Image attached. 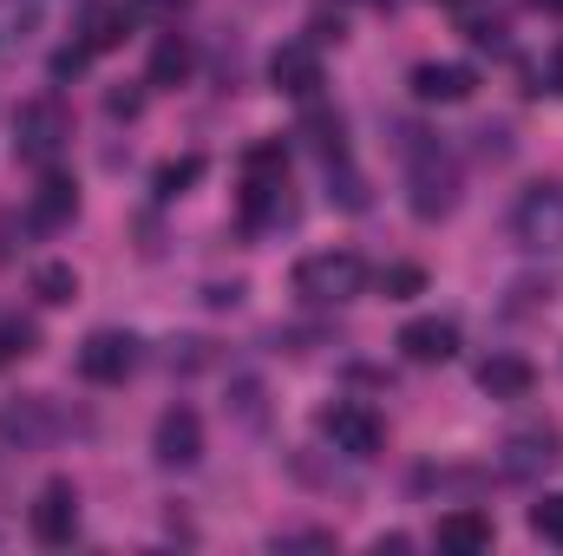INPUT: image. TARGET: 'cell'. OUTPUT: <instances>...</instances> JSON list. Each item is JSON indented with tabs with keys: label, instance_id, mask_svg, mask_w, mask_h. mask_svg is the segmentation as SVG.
Returning a JSON list of instances; mask_svg holds the SVG:
<instances>
[{
	"label": "cell",
	"instance_id": "obj_1",
	"mask_svg": "<svg viewBox=\"0 0 563 556\" xmlns=\"http://www.w3.org/2000/svg\"><path fill=\"white\" fill-rule=\"evenodd\" d=\"M407 203L420 223H439L459 210V164L439 138H420V132H407Z\"/></svg>",
	"mask_w": 563,
	"mask_h": 556
},
{
	"label": "cell",
	"instance_id": "obj_2",
	"mask_svg": "<svg viewBox=\"0 0 563 556\" xmlns=\"http://www.w3.org/2000/svg\"><path fill=\"white\" fill-rule=\"evenodd\" d=\"M276 216H288V144L263 138L243 151V223L263 230Z\"/></svg>",
	"mask_w": 563,
	"mask_h": 556
},
{
	"label": "cell",
	"instance_id": "obj_3",
	"mask_svg": "<svg viewBox=\"0 0 563 556\" xmlns=\"http://www.w3.org/2000/svg\"><path fill=\"white\" fill-rule=\"evenodd\" d=\"M66 144H73V112H66L53 92L26 99V105L13 112V157H20V164H33V170H53Z\"/></svg>",
	"mask_w": 563,
	"mask_h": 556
},
{
	"label": "cell",
	"instance_id": "obj_4",
	"mask_svg": "<svg viewBox=\"0 0 563 556\" xmlns=\"http://www.w3.org/2000/svg\"><path fill=\"white\" fill-rule=\"evenodd\" d=\"M361 288H367V263L354 249H314V256L295 263V294L314 301V308H341Z\"/></svg>",
	"mask_w": 563,
	"mask_h": 556
},
{
	"label": "cell",
	"instance_id": "obj_5",
	"mask_svg": "<svg viewBox=\"0 0 563 556\" xmlns=\"http://www.w3.org/2000/svg\"><path fill=\"white\" fill-rule=\"evenodd\" d=\"M511 236L538 256H558L563 249V184H531L518 203H511Z\"/></svg>",
	"mask_w": 563,
	"mask_h": 556
},
{
	"label": "cell",
	"instance_id": "obj_6",
	"mask_svg": "<svg viewBox=\"0 0 563 556\" xmlns=\"http://www.w3.org/2000/svg\"><path fill=\"white\" fill-rule=\"evenodd\" d=\"M314 432H321L334 452H347V458H374L380 438H387L380 413L361 407V400H334V407H321V413H314Z\"/></svg>",
	"mask_w": 563,
	"mask_h": 556
},
{
	"label": "cell",
	"instance_id": "obj_7",
	"mask_svg": "<svg viewBox=\"0 0 563 556\" xmlns=\"http://www.w3.org/2000/svg\"><path fill=\"white\" fill-rule=\"evenodd\" d=\"M26 524H33V544L66 551L79 537V491H73V478H46L40 498H33V511H26Z\"/></svg>",
	"mask_w": 563,
	"mask_h": 556
},
{
	"label": "cell",
	"instance_id": "obj_8",
	"mask_svg": "<svg viewBox=\"0 0 563 556\" xmlns=\"http://www.w3.org/2000/svg\"><path fill=\"white\" fill-rule=\"evenodd\" d=\"M59 425H66V419L53 413V400H46V393L0 400V445H13V452H40V445H53V438H59Z\"/></svg>",
	"mask_w": 563,
	"mask_h": 556
},
{
	"label": "cell",
	"instance_id": "obj_9",
	"mask_svg": "<svg viewBox=\"0 0 563 556\" xmlns=\"http://www.w3.org/2000/svg\"><path fill=\"white\" fill-rule=\"evenodd\" d=\"M132 367H139V334H125V327H99V334L79 341V380H92V387H119Z\"/></svg>",
	"mask_w": 563,
	"mask_h": 556
},
{
	"label": "cell",
	"instance_id": "obj_10",
	"mask_svg": "<svg viewBox=\"0 0 563 556\" xmlns=\"http://www.w3.org/2000/svg\"><path fill=\"white\" fill-rule=\"evenodd\" d=\"M151 452H157V465L190 471L203 458V419L190 413V407H164L157 413V432H151Z\"/></svg>",
	"mask_w": 563,
	"mask_h": 556
},
{
	"label": "cell",
	"instance_id": "obj_11",
	"mask_svg": "<svg viewBox=\"0 0 563 556\" xmlns=\"http://www.w3.org/2000/svg\"><path fill=\"white\" fill-rule=\"evenodd\" d=\"M558 465V425H518L498 445V471L505 478H544Z\"/></svg>",
	"mask_w": 563,
	"mask_h": 556
},
{
	"label": "cell",
	"instance_id": "obj_12",
	"mask_svg": "<svg viewBox=\"0 0 563 556\" xmlns=\"http://www.w3.org/2000/svg\"><path fill=\"white\" fill-rule=\"evenodd\" d=\"M269 86L288 92V99H314L321 92V53L308 40H282L269 53Z\"/></svg>",
	"mask_w": 563,
	"mask_h": 556
},
{
	"label": "cell",
	"instance_id": "obj_13",
	"mask_svg": "<svg viewBox=\"0 0 563 556\" xmlns=\"http://www.w3.org/2000/svg\"><path fill=\"white\" fill-rule=\"evenodd\" d=\"M472 92H478V73L459 66V59H426V66H413V99L420 105H465Z\"/></svg>",
	"mask_w": 563,
	"mask_h": 556
},
{
	"label": "cell",
	"instance_id": "obj_14",
	"mask_svg": "<svg viewBox=\"0 0 563 556\" xmlns=\"http://www.w3.org/2000/svg\"><path fill=\"white\" fill-rule=\"evenodd\" d=\"M73 216H79V184L59 177V170H46L40 190L26 197V230H66Z\"/></svg>",
	"mask_w": 563,
	"mask_h": 556
},
{
	"label": "cell",
	"instance_id": "obj_15",
	"mask_svg": "<svg viewBox=\"0 0 563 556\" xmlns=\"http://www.w3.org/2000/svg\"><path fill=\"white\" fill-rule=\"evenodd\" d=\"M400 354H407L413 367H445V360L459 354V327L439 321V314H420V321L400 327Z\"/></svg>",
	"mask_w": 563,
	"mask_h": 556
},
{
	"label": "cell",
	"instance_id": "obj_16",
	"mask_svg": "<svg viewBox=\"0 0 563 556\" xmlns=\"http://www.w3.org/2000/svg\"><path fill=\"white\" fill-rule=\"evenodd\" d=\"M492 518L485 511H472V504H459V511H445L439 518V531H432V544L445 556H478V551H492Z\"/></svg>",
	"mask_w": 563,
	"mask_h": 556
},
{
	"label": "cell",
	"instance_id": "obj_17",
	"mask_svg": "<svg viewBox=\"0 0 563 556\" xmlns=\"http://www.w3.org/2000/svg\"><path fill=\"white\" fill-rule=\"evenodd\" d=\"M125 33H132V13L119 0H92L79 13V46L86 53H112V46H125Z\"/></svg>",
	"mask_w": 563,
	"mask_h": 556
},
{
	"label": "cell",
	"instance_id": "obj_18",
	"mask_svg": "<svg viewBox=\"0 0 563 556\" xmlns=\"http://www.w3.org/2000/svg\"><path fill=\"white\" fill-rule=\"evenodd\" d=\"M478 387H485L492 400H525V393L538 387V367H531L525 354H492V360H478Z\"/></svg>",
	"mask_w": 563,
	"mask_h": 556
},
{
	"label": "cell",
	"instance_id": "obj_19",
	"mask_svg": "<svg viewBox=\"0 0 563 556\" xmlns=\"http://www.w3.org/2000/svg\"><path fill=\"white\" fill-rule=\"evenodd\" d=\"M308 112H301V138L314 144V157L321 164H334V157H347V144H341V112H328L321 99H301Z\"/></svg>",
	"mask_w": 563,
	"mask_h": 556
},
{
	"label": "cell",
	"instance_id": "obj_20",
	"mask_svg": "<svg viewBox=\"0 0 563 556\" xmlns=\"http://www.w3.org/2000/svg\"><path fill=\"white\" fill-rule=\"evenodd\" d=\"M190 79V40L184 33H164L151 46V86H184Z\"/></svg>",
	"mask_w": 563,
	"mask_h": 556
},
{
	"label": "cell",
	"instance_id": "obj_21",
	"mask_svg": "<svg viewBox=\"0 0 563 556\" xmlns=\"http://www.w3.org/2000/svg\"><path fill=\"white\" fill-rule=\"evenodd\" d=\"M197 177H203V157H197V151H190V157H164V164H157V177H151V190L170 203V197H184Z\"/></svg>",
	"mask_w": 563,
	"mask_h": 556
},
{
	"label": "cell",
	"instance_id": "obj_22",
	"mask_svg": "<svg viewBox=\"0 0 563 556\" xmlns=\"http://www.w3.org/2000/svg\"><path fill=\"white\" fill-rule=\"evenodd\" d=\"M33 347H40V327L26 314H0V367H20Z\"/></svg>",
	"mask_w": 563,
	"mask_h": 556
},
{
	"label": "cell",
	"instance_id": "obj_23",
	"mask_svg": "<svg viewBox=\"0 0 563 556\" xmlns=\"http://www.w3.org/2000/svg\"><path fill=\"white\" fill-rule=\"evenodd\" d=\"M33 294H40L46 308H66V301L79 294V276H73V263H40V269H33Z\"/></svg>",
	"mask_w": 563,
	"mask_h": 556
},
{
	"label": "cell",
	"instance_id": "obj_24",
	"mask_svg": "<svg viewBox=\"0 0 563 556\" xmlns=\"http://www.w3.org/2000/svg\"><path fill=\"white\" fill-rule=\"evenodd\" d=\"M328 197H334L341 210H367V177H361L347 157H334V164H328Z\"/></svg>",
	"mask_w": 563,
	"mask_h": 556
},
{
	"label": "cell",
	"instance_id": "obj_25",
	"mask_svg": "<svg viewBox=\"0 0 563 556\" xmlns=\"http://www.w3.org/2000/svg\"><path fill=\"white\" fill-rule=\"evenodd\" d=\"M426 288V269H413V263H394V269H380V294L387 301H413Z\"/></svg>",
	"mask_w": 563,
	"mask_h": 556
},
{
	"label": "cell",
	"instance_id": "obj_26",
	"mask_svg": "<svg viewBox=\"0 0 563 556\" xmlns=\"http://www.w3.org/2000/svg\"><path fill=\"white\" fill-rule=\"evenodd\" d=\"M26 26H33V7H20V0H0V53H13V46L26 40Z\"/></svg>",
	"mask_w": 563,
	"mask_h": 556
},
{
	"label": "cell",
	"instance_id": "obj_27",
	"mask_svg": "<svg viewBox=\"0 0 563 556\" xmlns=\"http://www.w3.org/2000/svg\"><path fill=\"white\" fill-rule=\"evenodd\" d=\"M531 537H544V544H558V551H563V498L531 504Z\"/></svg>",
	"mask_w": 563,
	"mask_h": 556
},
{
	"label": "cell",
	"instance_id": "obj_28",
	"mask_svg": "<svg viewBox=\"0 0 563 556\" xmlns=\"http://www.w3.org/2000/svg\"><path fill=\"white\" fill-rule=\"evenodd\" d=\"M276 551H334L328 531H276Z\"/></svg>",
	"mask_w": 563,
	"mask_h": 556
},
{
	"label": "cell",
	"instance_id": "obj_29",
	"mask_svg": "<svg viewBox=\"0 0 563 556\" xmlns=\"http://www.w3.org/2000/svg\"><path fill=\"white\" fill-rule=\"evenodd\" d=\"M86 59H92V53H86L79 40H73V46H59V53H53V79H79V73H86Z\"/></svg>",
	"mask_w": 563,
	"mask_h": 556
},
{
	"label": "cell",
	"instance_id": "obj_30",
	"mask_svg": "<svg viewBox=\"0 0 563 556\" xmlns=\"http://www.w3.org/2000/svg\"><path fill=\"white\" fill-rule=\"evenodd\" d=\"M106 105H112V119H132V112H139V92H112Z\"/></svg>",
	"mask_w": 563,
	"mask_h": 556
},
{
	"label": "cell",
	"instance_id": "obj_31",
	"mask_svg": "<svg viewBox=\"0 0 563 556\" xmlns=\"http://www.w3.org/2000/svg\"><path fill=\"white\" fill-rule=\"evenodd\" d=\"M144 7H151V13H184L190 0H144Z\"/></svg>",
	"mask_w": 563,
	"mask_h": 556
},
{
	"label": "cell",
	"instance_id": "obj_32",
	"mask_svg": "<svg viewBox=\"0 0 563 556\" xmlns=\"http://www.w3.org/2000/svg\"><path fill=\"white\" fill-rule=\"evenodd\" d=\"M551 92H563V46L551 53Z\"/></svg>",
	"mask_w": 563,
	"mask_h": 556
},
{
	"label": "cell",
	"instance_id": "obj_33",
	"mask_svg": "<svg viewBox=\"0 0 563 556\" xmlns=\"http://www.w3.org/2000/svg\"><path fill=\"white\" fill-rule=\"evenodd\" d=\"M538 7H544V13H563V0H538Z\"/></svg>",
	"mask_w": 563,
	"mask_h": 556
}]
</instances>
